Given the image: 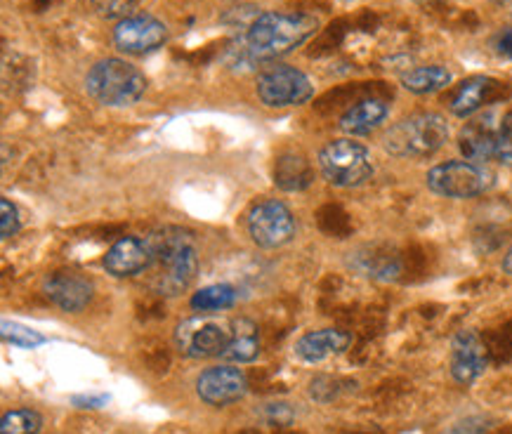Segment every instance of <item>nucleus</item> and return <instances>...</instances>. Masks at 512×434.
<instances>
[{
  "instance_id": "32",
  "label": "nucleus",
  "mask_w": 512,
  "mask_h": 434,
  "mask_svg": "<svg viewBox=\"0 0 512 434\" xmlns=\"http://www.w3.org/2000/svg\"><path fill=\"white\" fill-rule=\"evenodd\" d=\"M501 269H503V272H505V274H508V276H512V246L508 248V253H505V255H503Z\"/></svg>"
},
{
  "instance_id": "24",
  "label": "nucleus",
  "mask_w": 512,
  "mask_h": 434,
  "mask_svg": "<svg viewBox=\"0 0 512 434\" xmlns=\"http://www.w3.org/2000/svg\"><path fill=\"white\" fill-rule=\"evenodd\" d=\"M43 416L36 409H12L0 420V434H38Z\"/></svg>"
},
{
  "instance_id": "34",
  "label": "nucleus",
  "mask_w": 512,
  "mask_h": 434,
  "mask_svg": "<svg viewBox=\"0 0 512 434\" xmlns=\"http://www.w3.org/2000/svg\"><path fill=\"white\" fill-rule=\"evenodd\" d=\"M416 3H432V0H416Z\"/></svg>"
},
{
  "instance_id": "29",
  "label": "nucleus",
  "mask_w": 512,
  "mask_h": 434,
  "mask_svg": "<svg viewBox=\"0 0 512 434\" xmlns=\"http://www.w3.org/2000/svg\"><path fill=\"white\" fill-rule=\"evenodd\" d=\"M496 161L512 163V114L501 116V130H498V154Z\"/></svg>"
},
{
  "instance_id": "21",
  "label": "nucleus",
  "mask_w": 512,
  "mask_h": 434,
  "mask_svg": "<svg viewBox=\"0 0 512 434\" xmlns=\"http://www.w3.org/2000/svg\"><path fill=\"white\" fill-rule=\"evenodd\" d=\"M350 265L357 269V272L373 276V279H380V281L397 279V274L402 272V267H399V258L395 253L390 251L380 253L376 248H364V251L354 253V262H350Z\"/></svg>"
},
{
  "instance_id": "22",
  "label": "nucleus",
  "mask_w": 512,
  "mask_h": 434,
  "mask_svg": "<svg viewBox=\"0 0 512 434\" xmlns=\"http://www.w3.org/2000/svg\"><path fill=\"white\" fill-rule=\"evenodd\" d=\"M451 81H454V76H451L449 69L432 64V67H416L406 71L402 76V88L413 92V95H432V92L449 88Z\"/></svg>"
},
{
  "instance_id": "5",
  "label": "nucleus",
  "mask_w": 512,
  "mask_h": 434,
  "mask_svg": "<svg viewBox=\"0 0 512 434\" xmlns=\"http://www.w3.org/2000/svg\"><path fill=\"white\" fill-rule=\"evenodd\" d=\"M319 170L333 187H359L373 175L371 151L352 137H340L319 151Z\"/></svg>"
},
{
  "instance_id": "23",
  "label": "nucleus",
  "mask_w": 512,
  "mask_h": 434,
  "mask_svg": "<svg viewBox=\"0 0 512 434\" xmlns=\"http://www.w3.org/2000/svg\"><path fill=\"white\" fill-rule=\"evenodd\" d=\"M236 300H239V293H236L234 286L229 284H213L201 288L192 295V307L196 312L203 314H215V312H225V309L234 307Z\"/></svg>"
},
{
  "instance_id": "2",
  "label": "nucleus",
  "mask_w": 512,
  "mask_h": 434,
  "mask_svg": "<svg viewBox=\"0 0 512 434\" xmlns=\"http://www.w3.org/2000/svg\"><path fill=\"white\" fill-rule=\"evenodd\" d=\"M154 246L152 288L163 298L187 291L199 272V251L194 234L180 227L159 229L149 236Z\"/></svg>"
},
{
  "instance_id": "25",
  "label": "nucleus",
  "mask_w": 512,
  "mask_h": 434,
  "mask_svg": "<svg viewBox=\"0 0 512 434\" xmlns=\"http://www.w3.org/2000/svg\"><path fill=\"white\" fill-rule=\"evenodd\" d=\"M0 335H3L5 343L12 347H19V350H36V347L48 343V338H45L43 333H38L34 328L24 324H17V321H3V326H0Z\"/></svg>"
},
{
  "instance_id": "11",
  "label": "nucleus",
  "mask_w": 512,
  "mask_h": 434,
  "mask_svg": "<svg viewBox=\"0 0 512 434\" xmlns=\"http://www.w3.org/2000/svg\"><path fill=\"white\" fill-rule=\"evenodd\" d=\"M43 293L52 305L67 314L83 312L90 305L95 293V284L88 279V274L78 272V269L64 267L45 276Z\"/></svg>"
},
{
  "instance_id": "7",
  "label": "nucleus",
  "mask_w": 512,
  "mask_h": 434,
  "mask_svg": "<svg viewBox=\"0 0 512 434\" xmlns=\"http://www.w3.org/2000/svg\"><path fill=\"white\" fill-rule=\"evenodd\" d=\"M175 347L187 359L220 357L232 340V319L203 314L185 319L175 328Z\"/></svg>"
},
{
  "instance_id": "16",
  "label": "nucleus",
  "mask_w": 512,
  "mask_h": 434,
  "mask_svg": "<svg viewBox=\"0 0 512 434\" xmlns=\"http://www.w3.org/2000/svg\"><path fill=\"white\" fill-rule=\"evenodd\" d=\"M352 345V335L340 328H321V331H310L295 343V357L303 359L305 364H321V361L343 354Z\"/></svg>"
},
{
  "instance_id": "31",
  "label": "nucleus",
  "mask_w": 512,
  "mask_h": 434,
  "mask_svg": "<svg viewBox=\"0 0 512 434\" xmlns=\"http://www.w3.org/2000/svg\"><path fill=\"white\" fill-rule=\"evenodd\" d=\"M496 48L503 57L512 59V29H508L505 34H501V38H498V43H496Z\"/></svg>"
},
{
  "instance_id": "27",
  "label": "nucleus",
  "mask_w": 512,
  "mask_h": 434,
  "mask_svg": "<svg viewBox=\"0 0 512 434\" xmlns=\"http://www.w3.org/2000/svg\"><path fill=\"white\" fill-rule=\"evenodd\" d=\"M340 392H343L340 380L331 378V376H317L310 383V397L314 401H319V404H328V401L336 399Z\"/></svg>"
},
{
  "instance_id": "1",
  "label": "nucleus",
  "mask_w": 512,
  "mask_h": 434,
  "mask_svg": "<svg viewBox=\"0 0 512 434\" xmlns=\"http://www.w3.org/2000/svg\"><path fill=\"white\" fill-rule=\"evenodd\" d=\"M319 31V19L307 12H260L248 24L244 55L251 62H272L300 48Z\"/></svg>"
},
{
  "instance_id": "19",
  "label": "nucleus",
  "mask_w": 512,
  "mask_h": 434,
  "mask_svg": "<svg viewBox=\"0 0 512 434\" xmlns=\"http://www.w3.org/2000/svg\"><path fill=\"white\" fill-rule=\"evenodd\" d=\"M260 354V331L258 324L248 317L232 319V340L227 350L220 354L225 364H251Z\"/></svg>"
},
{
  "instance_id": "33",
  "label": "nucleus",
  "mask_w": 512,
  "mask_h": 434,
  "mask_svg": "<svg viewBox=\"0 0 512 434\" xmlns=\"http://www.w3.org/2000/svg\"><path fill=\"white\" fill-rule=\"evenodd\" d=\"M239 434H258L255 430H244V432H239Z\"/></svg>"
},
{
  "instance_id": "15",
  "label": "nucleus",
  "mask_w": 512,
  "mask_h": 434,
  "mask_svg": "<svg viewBox=\"0 0 512 434\" xmlns=\"http://www.w3.org/2000/svg\"><path fill=\"white\" fill-rule=\"evenodd\" d=\"M154 265V246L149 239L140 236H123L104 255V269L116 279L149 272Z\"/></svg>"
},
{
  "instance_id": "3",
  "label": "nucleus",
  "mask_w": 512,
  "mask_h": 434,
  "mask_svg": "<svg viewBox=\"0 0 512 434\" xmlns=\"http://www.w3.org/2000/svg\"><path fill=\"white\" fill-rule=\"evenodd\" d=\"M85 90L104 107H130L147 90V76L126 59L107 57L93 64L85 76Z\"/></svg>"
},
{
  "instance_id": "12",
  "label": "nucleus",
  "mask_w": 512,
  "mask_h": 434,
  "mask_svg": "<svg viewBox=\"0 0 512 434\" xmlns=\"http://www.w3.org/2000/svg\"><path fill=\"white\" fill-rule=\"evenodd\" d=\"M168 41V26L152 15H130L116 24L114 43L126 55H149Z\"/></svg>"
},
{
  "instance_id": "8",
  "label": "nucleus",
  "mask_w": 512,
  "mask_h": 434,
  "mask_svg": "<svg viewBox=\"0 0 512 434\" xmlns=\"http://www.w3.org/2000/svg\"><path fill=\"white\" fill-rule=\"evenodd\" d=\"M260 102L269 109L300 107L314 97V85L310 76L295 67H272L258 76Z\"/></svg>"
},
{
  "instance_id": "18",
  "label": "nucleus",
  "mask_w": 512,
  "mask_h": 434,
  "mask_svg": "<svg viewBox=\"0 0 512 434\" xmlns=\"http://www.w3.org/2000/svg\"><path fill=\"white\" fill-rule=\"evenodd\" d=\"M390 116V107L380 97H364V100L354 102L350 109L340 116V130L347 137H364L378 130Z\"/></svg>"
},
{
  "instance_id": "17",
  "label": "nucleus",
  "mask_w": 512,
  "mask_h": 434,
  "mask_svg": "<svg viewBox=\"0 0 512 434\" xmlns=\"http://www.w3.org/2000/svg\"><path fill=\"white\" fill-rule=\"evenodd\" d=\"M501 85L489 76H472L468 81H463L451 95L449 109L451 114L458 118H472L479 109H484L487 104L496 102V92Z\"/></svg>"
},
{
  "instance_id": "26",
  "label": "nucleus",
  "mask_w": 512,
  "mask_h": 434,
  "mask_svg": "<svg viewBox=\"0 0 512 434\" xmlns=\"http://www.w3.org/2000/svg\"><path fill=\"white\" fill-rule=\"evenodd\" d=\"M295 409L291 404H284V401H272V404H265L260 409V418L265 420L267 425L272 427H288L295 423Z\"/></svg>"
},
{
  "instance_id": "10",
  "label": "nucleus",
  "mask_w": 512,
  "mask_h": 434,
  "mask_svg": "<svg viewBox=\"0 0 512 434\" xmlns=\"http://www.w3.org/2000/svg\"><path fill=\"white\" fill-rule=\"evenodd\" d=\"M248 392V378L236 364H220L210 366L196 378V394L203 404L215 406H229L236 404L246 397Z\"/></svg>"
},
{
  "instance_id": "9",
  "label": "nucleus",
  "mask_w": 512,
  "mask_h": 434,
  "mask_svg": "<svg viewBox=\"0 0 512 434\" xmlns=\"http://www.w3.org/2000/svg\"><path fill=\"white\" fill-rule=\"evenodd\" d=\"M248 234L255 246L281 248L295 236V217L291 208L279 199L258 201L248 213Z\"/></svg>"
},
{
  "instance_id": "6",
  "label": "nucleus",
  "mask_w": 512,
  "mask_h": 434,
  "mask_svg": "<svg viewBox=\"0 0 512 434\" xmlns=\"http://www.w3.org/2000/svg\"><path fill=\"white\" fill-rule=\"evenodd\" d=\"M425 182L432 194L444 199H477L494 187V173L482 163L446 161L432 166Z\"/></svg>"
},
{
  "instance_id": "28",
  "label": "nucleus",
  "mask_w": 512,
  "mask_h": 434,
  "mask_svg": "<svg viewBox=\"0 0 512 434\" xmlns=\"http://www.w3.org/2000/svg\"><path fill=\"white\" fill-rule=\"evenodd\" d=\"M22 227V217H19V210L10 199H0V234L3 239H12Z\"/></svg>"
},
{
  "instance_id": "14",
  "label": "nucleus",
  "mask_w": 512,
  "mask_h": 434,
  "mask_svg": "<svg viewBox=\"0 0 512 434\" xmlns=\"http://www.w3.org/2000/svg\"><path fill=\"white\" fill-rule=\"evenodd\" d=\"M498 130H501V114L487 111V114L472 118L458 135V149L465 156V161L487 163L496 161L498 154Z\"/></svg>"
},
{
  "instance_id": "30",
  "label": "nucleus",
  "mask_w": 512,
  "mask_h": 434,
  "mask_svg": "<svg viewBox=\"0 0 512 434\" xmlns=\"http://www.w3.org/2000/svg\"><path fill=\"white\" fill-rule=\"evenodd\" d=\"M109 401V394H74V397H71V406H76V409L81 411H97L104 409Z\"/></svg>"
},
{
  "instance_id": "13",
  "label": "nucleus",
  "mask_w": 512,
  "mask_h": 434,
  "mask_svg": "<svg viewBox=\"0 0 512 434\" xmlns=\"http://www.w3.org/2000/svg\"><path fill=\"white\" fill-rule=\"evenodd\" d=\"M489 347L472 328L458 331L451 340V376L456 383L472 385L489 368Z\"/></svg>"
},
{
  "instance_id": "20",
  "label": "nucleus",
  "mask_w": 512,
  "mask_h": 434,
  "mask_svg": "<svg viewBox=\"0 0 512 434\" xmlns=\"http://www.w3.org/2000/svg\"><path fill=\"white\" fill-rule=\"evenodd\" d=\"M314 180V173L310 163L305 161V156L288 151L281 154L277 163H274V184L284 192H303Z\"/></svg>"
},
{
  "instance_id": "4",
  "label": "nucleus",
  "mask_w": 512,
  "mask_h": 434,
  "mask_svg": "<svg viewBox=\"0 0 512 434\" xmlns=\"http://www.w3.org/2000/svg\"><path fill=\"white\" fill-rule=\"evenodd\" d=\"M449 142V123L442 114H413L383 135V149L397 159H423Z\"/></svg>"
}]
</instances>
